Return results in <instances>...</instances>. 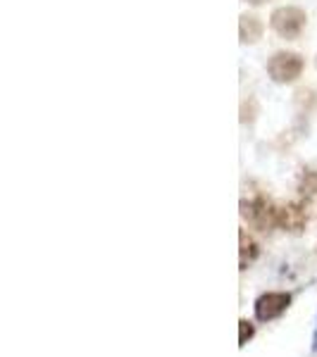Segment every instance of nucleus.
I'll return each mask as SVG.
<instances>
[{"label": "nucleus", "mask_w": 317, "mask_h": 357, "mask_svg": "<svg viewBox=\"0 0 317 357\" xmlns=\"http://www.w3.org/2000/svg\"><path fill=\"white\" fill-rule=\"evenodd\" d=\"M277 212H279V207L265 198L241 200V217L253 229H258V231H272V229H277Z\"/></svg>", "instance_id": "obj_1"}, {"label": "nucleus", "mask_w": 317, "mask_h": 357, "mask_svg": "<svg viewBox=\"0 0 317 357\" xmlns=\"http://www.w3.org/2000/svg\"><path fill=\"white\" fill-rule=\"evenodd\" d=\"M267 74L277 84H293L303 74V57L291 50L274 53L267 62Z\"/></svg>", "instance_id": "obj_2"}, {"label": "nucleus", "mask_w": 317, "mask_h": 357, "mask_svg": "<svg viewBox=\"0 0 317 357\" xmlns=\"http://www.w3.org/2000/svg\"><path fill=\"white\" fill-rule=\"evenodd\" d=\"M305 13L301 8H293V5H286V8H277L272 17H270V24L277 33H279L281 38H286V41H293V38H298L303 33L305 29Z\"/></svg>", "instance_id": "obj_3"}, {"label": "nucleus", "mask_w": 317, "mask_h": 357, "mask_svg": "<svg viewBox=\"0 0 317 357\" xmlns=\"http://www.w3.org/2000/svg\"><path fill=\"white\" fill-rule=\"evenodd\" d=\"M291 293L286 291H270V293H263L260 298L253 305V312H256V319L258 321H272V319H279L286 310L291 307Z\"/></svg>", "instance_id": "obj_4"}, {"label": "nucleus", "mask_w": 317, "mask_h": 357, "mask_svg": "<svg viewBox=\"0 0 317 357\" xmlns=\"http://www.w3.org/2000/svg\"><path fill=\"white\" fill-rule=\"evenodd\" d=\"M308 224V215L301 205L289 203V205H281L279 212H277V229H284V231L291 234H301Z\"/></svg>", "instance_id": "obj_5"}, {"label": "nucleus", "mask_w": 317, "mask_h": 357, "mask_svg": "<svg viewBox=\"0 0 317 357\" xmlns=\"http://www.w3.org/2000/svg\"><path fill=\"white\" fill-rule=\"evenodd\" d=\"M258 255H260V248H258V243L251 238L246 229H241L239 231V269L241 272L249 269L251 264L258 260Z\"/></svg>", "instance_id": "obj_6"}, {"label": "nucleus", "mask_w": 317, "mask_h": 357, "mask_svg": "<svg viewBox=\"0 0 317 357\" xmlns=\"http://www.w3.org/2000/svg\"><path fill=\"white\" fill-rule=\"evenodd\" d=\"M265 31V24L260 17L256 15H241V22H239V36H241V43H256L260 41Z\"/></svg>", "instance_id": "obj_7"}, {"label": "nucleus", "mask_w": 317, "mask_h": 357, "mask_svg": "<svg viewBox=\"0 0 317 357\" xmlns=\"http://www.w3.org/2000/svg\"><path fill=\"white\" fill-rule=\"evenodd\" d=\"M253 336H256V324L249 319H239V348H246Z\"/></svg>", "instance_id": "obj_8"}, {"label": "nucleus", "mask_w": 317, "mask_h": 357, "mask_svg": "<svg viewBox=\"0 0 317 357\" xmlns=\"http://www.w3.org/2000/svg\"><path fill=\"white\" fill-rule=\"evenodd\" d=\"M244 3H249V5H256V8H258V5H265V3H267V0H244Z\"/></svg>", "instance_id": "obj_9"}, {"label": "nucleus", "mask_w": 317, "mask_h": 357, "mask_svg": "<svg viewBox=\"0 0 317 357\" xmlns=\"http://www.w3.org/2000/svg\"><path fill=\"white\" fill-rule=\"evenodd\" d=\"M313 350H317V326H315V336H313Z\"/></svg>", "instance_id": "obj_10"}]
</instances>
